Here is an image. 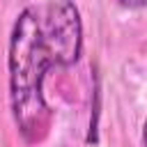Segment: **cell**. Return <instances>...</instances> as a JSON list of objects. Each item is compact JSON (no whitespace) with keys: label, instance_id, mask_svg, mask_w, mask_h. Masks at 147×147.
Here are the masks:
<instances>
[{"label":"cell","instance_id":"cell-3","mask_svg":"<svg viewBox=\"0 0 147 147\" xmlns=\"http://www.w3.org/2000/svg\"><path fill=\"white\" fill-rule=\"evenodd\" d=\"M140 138H142V145L147 147V119L142 122V136H140Z\"/></svg>","mask_w":147,"mask_h":147},{"label":"cell","instance_id":"cell-2","mask_svg":"<svg viewBox=\"0 0 147 147\" xmlns=\"http://www.w3.org/2000/svg\"><path fill=\"white\" fill-rule=\"evenodd\" d=\"M124 9H145L147 7V0H117Z\"/></svg>","mask_w":147,"mask_h":147},{"label":"cell","instance_id":"cell-1","mask_svg":"<svg viewBox=\"0 0 147 147\" xmlns=\"http://www.w3.org/2000/svg\"><path fill=\"white\" fill-rule=\"evenodd\" d=\"M83 55V18L74 0L25 7L11 28L7 69L9 103L18 133L39 142L51 122L44 83L53 67H74Z\"/></svg>","mask_w":147,"mask_h":147}]
</instances>
